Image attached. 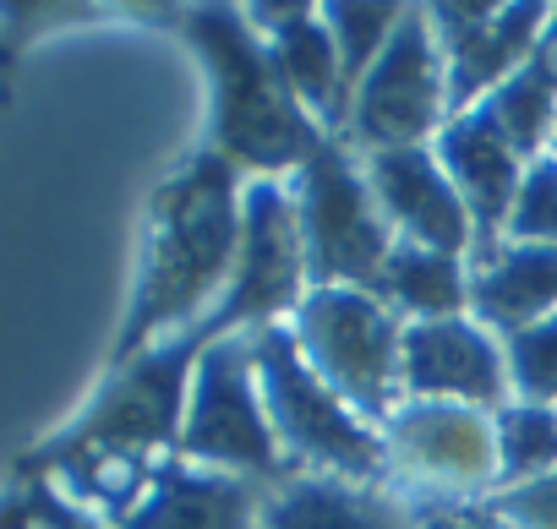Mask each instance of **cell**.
I'll use <instances>...</instances> for the list:
<instances>
[{
	"label": "cell",
	"instance_id": "1",
	"mask_svg": "<svg viewBox=\"0 0 557 529\" xmlns=\"http://www.w3.org/2000/svg\"><path fill=\"white\" fill-rule=\"evenodd\" d=\"M202 333H175L148 344L143 355L104 366L99 393L50 437H39L12 469L55 480L72 502L115 518L148 475L181 453V420H186V388L191 366L202 355Z\"/></svg>",
	"mask_w": 557,
	"mask_h": 529
},
{
	"label": "cell",
	"instance_id": "2",
	"mask_svg": "<svg viewBox=\"0 0 557 529\" xmlns=\"http://www.w3.org/2000/svg\"><path fill=\"white\" fill-rule=\"evenodd\" d=\"M240 202H246V175L230 169L208 148L181 159L153 186L148 218H143L137 279H132L104 366H121L143 355L148 344L208 323L240 251Z\"/></svg>",
	"mask_w": 557,
	"mask_h": 529
},
{
	"label": "cell",
	"instance_id": "3",
	"mask_svg": "<svg viewBox=\"0 0 557 529\" xmlns=\"http://www.w3.org/2000/svg\"><path fill=\"white\" fill-rule=\"evenodd\" d=\"M175 28L208 77V153L230 169L246 180H290L334 142L278 77L268 39L251 34L240 7H191Z\"/></svg>",
	"mask_w": 557,
	"mask_h": 529
},
{
	"label": "cell",
	"instance_id": "4",
	"mask_svg": "<svg viewBox=\"0 0 557 529\" xmlns=\"http://www.w3.org/2000/svg\"><path fill=\"white\" fill-rule=\"evenodd\" d=\"M251 366L262 388L268 426L290 475H329L356 486H383V426L361 420L301 355L290 328L251 333Z\"/></svg>",
	"mask_w": 557,
	"mask_h": 529
},
{
	"label": "cell",
	"instance_id": "5",
	"mask_svg": "<svg viewBox=\"0 0 557 529\" xmlns=\"http://www.w3.org/2000/svg\"><path fill=\"white\" fill-rule=\"evenodd\" d=\"M307 366L372 426L405 404V323L372 290H307L290 317Z\"/></svg>",
	"mask_w": 557,
	"mask_h": 529
},
{
	"label": "cell",
	"instance_id": "6",
	"mask_svg": "<svg viewBox=\"0 0 557 529\" xmlns=\"http://www.w3.org/2000/svg\"><path fill=\"white\" fill-rule=\"evenodd\" d=\"M197 469H219L251 486H278L285 453L268 426L257 366H251V339H208L191 388H186V420H181V453Z\"/></svg>",
	"mask_w": 557,
	"mask_h": 529
},
{
	"label": "cell",
	"instance_id": "7",
	"mask_svg": "<svg viewBox=\"0 0 557 529\" xmlns=\"http://www.w3.org/2000/svg\"><path fill=\"white\" fill-rule=\"evenodd\" d=\"M285 191H290L296 229L307 245L312 290H334V285L372 290L394 251V229L367 186L361 159L345 142H329L307 169L285 180Z\"/></svg>",
	"mask_w": 557,
	"mask_h": 529
},
{
	"label": "cell",
	"instance_id": "8",
	"mask_svg": "<svg viewBox=\"0 0 557 529\" xmlns=\"http://www.w3.org/2000/svg\"><path fill=\"white\" fill-rule=\"evenodd\" d=\"M307 290H312L307 245H301L285 180H246L235 268H230L219 306L208 312V323L197 333L202 339H251L268 328H290Z\"/></svg>",
	"mask_w": 557,
	"mask_h": 529
},
{
	"label": "cell",
	"instance_id": "9",
	"mask_svg": "<svg viewBox=\"0 0 557 529\" xmlns=\"http://www.w3.org/2000/svg\"><path fill=\"white\" fill-rule=\"evenodd\" d=\"M448 115H454V99H448V66H443L437 34L426 23V7H405L388 50L372 61V72L350 93V121L339 142L356 159L432 148Z\"/></svg>",
	"mask_w": 557,
	"mask_h": 529
},
{
	"label": "cell",
	"instance_id": "10",
	"mask_svg": "<svg viewBox=\"0 0 557 529\" xmlns=\"http://www.w3.org/2000/svg\"><path fill=\"white\" fill-rule=\"evenodd\" d=\"M383 486L410 507L486 502L497 491V437L486 410L405 399L383 420Z\"/></svg>",
	"mask_w": 557,
	"mask_h": 529
},
{
	"label": "cell",
	"instance_id": "11",
	"mask_svg": "<svg viewBox=\"0 0 557 529\" xmlns=\"http://www.w3.org/2000/svg\"><path fill=\"white\" fill-rule=\"evenodd\" d=\"M426 23L437 34V50L448 66V99L459 115L530 66L546 7L541 0H513V7H448L443 0V7H426Z\"/></svg>",
	"mask_w": 557,
	"mask_h": 529
},
{
	"label": "cell",
	"instance_id": "12",
	"mask_svg": "<svg viewBox=\"0 0 557 529\" xmlns=\"http://www.w3.org/2000/svg\"><path fill=\"white\" fill-rule=\"evenodd\" d=\"M405 399L497 415L513 399L503 339L481 328L470 312L437 323H405Z\"/></svg>",
	"mask_w": 557,
	"mask_h": 529
},
{
	"label": "cell",
	"instance_id": "13",
	"mask_svg": "<svg viewBox=\"0 0 557 529\" xmlns=\"http://www.w3.org/2000/svg\"><path fill=\"white\" fill-rule=\"evenodd\" d=\"M361 169H367V186H372L394 240L454 251V256L475 251V224H470V213H465V202H459V191L443 175L432 148L372 153V159H361Z\"/></svg>",
	"mask_w": 557,
	"mask_h": 529
},
{
	"label": "cell",
	"instance_id": "14",
	"mask_svg": "<svg viewBox=\"0 0 557 529\" xmlns=\"http://www.w3.org/2000/svg\"><path fill=\"white\" fill-rule=\"evenodd\" d=\"M262 491L251 480L164 458L148 486L110 518L115 529H262Z\"/></svg>",
	"mask_w": 557,
	"mask_h": 529
},
{
	"label": "cell",
	"instance_id": "15",
	"mask_svg": "<svg viewBox=\"0 0 557 529\" xmlns=\"http://www.w3.org/2000/svg\"><path fill=\"white\" fill-rule=\"evenodd\" d=\"M432 153H437L443 175L454 180V191H459V202L475 224V251L503 240V224H508L519 180H524V159L503 142V131L481 110H459L437 131Z\"/></svg>",
	"mask_w": 557,
	"mask_h": 529
},
{
	"label": "cell",
	"instance_id": "16",
	"mask_svg": "<svg viewBox=\"0 0 557 529\" xmlns=\"http://www.w3.org/2000/svg\"><path fill=\"white\" fill-rule=\"evenodd\" d=\"M557 312V251L524 240H492L470 251V317L497 339Z\"/></svg>",
	"mask_w": 557,
	"mask_h": 529
},
{
	"label": "cell",
	"instance_id": "17",
	"mask_svg": "<svg viewBox=\"0 0 557 529\" xmlns=\"http://www.w3.org/2000/svg\"><path fill=\"white\" fill-rule=\"evenodd\" d=\"M262 529H410V502L388 486L285 475L262 491Z\"/></svg>",
	"mask_w": 557,
	"mask_h": 529
},
{
	"label": "cell",
	"instance_id": "18",
	"mask_svg": "<svg viewBox=\"0 0 557 529\" xmlns=\"http://www.w3.org/2000/svg\"><path fill=\"white\" fill-rule=\"evenodd\" d=\"M268 50H273L278 77H285L290 93L301 99V110L339 142L345 137V121H350V83H345L334 34L323 23V7H307L296 23H285V28L268 39Z\"/></svg>",
	"mask_w": 557,
	"mask_h": 529
},
{
	"label": "cell",
	"instance_id": "19",
	"mask_svg": "<svg viewBox=\"0 0 557 529\" xmlns=\"http://www.w3.org/2000/svg\"><path fill=\"white\" fill-rule=\"evenodd\" d=\"M372 295L399 317V323H437V317H465L470 312V256L432 251L394 240Z\"/></svg>",
	"mask_w": 557,
	"mask_h": 529
},
{
	"label": "cell",
	"instance_id": "20",
	"mask_svg": "<svg viewBox=\"0 0 557 529\" xmlns=\"http://www.w3.org/2000/svg\"><path fill=\"white\" fill-rule=\"evenodd\" d=\"M475 110L503 131V142H508L524 164L541 159V153H552V137H557V88H552L546 77H535L530 66L513 72L503 88H492Z\"/></svg>",
	"mask_w": 557,
	"mask_h": 529
},
{
	"label": "cell",
	"instance_id": "21",
	"mask_svg": "<svg viewBox=\"0 0 557 529\" xmlns=\"http://www.w3.org/2000/svg\"><path fill=\"white\" fill-rule=\"evenodd\" d=\"M492 437H497V491L557 475V404L508 399L492 415Z\"/></svg>",
	"mask_w": 557,
	"mask_h": 529
},
{
	"label": "cell",
	"instance_id": "22",
	"mask_svg": "<svg viewBox=\"0 0 557 529\" xmlns=\"http://www.w3.org/2000/svg\"><path fill=\"white\" fill-rule=\"evenodd\" d=\"M399 17H405V7H394V0H329V7H323V23L334 34V50H339L350 93L372 72V61L388 50Z\"/></svg>",
	"mask_w": 557,
	"mask_h": 529
},
{
	"label": "cell",
	"instance_id": "23",
	"mask_svg": "<svg viewBox=\"0 0 557 529\" xmlns=\"http://www.w3.org/2000/svg\"><path fill=\"white\" fill-rule=\"evenodd\" d=\"M508 393L519 404H557V312L503 339Z\"/></svg>",
	"mask_w": 557,
	"mask_h": 529
},
{
	"label": "cell",
	"instance_id": "24",
	"mask_svg": "<svg viewBox=\"0 0 557 529\" xmlns=\"http://www.w3.org/2000/svg\"><path fill=\"white\" fill-rule=\"evenodd\" d=\"M503 240H524V245H552L557 251V159L541 153L524 164L513 213L503 224Z\"/></svg>",
	"mask_w": 557,
	"mask_h": 529
},
{
	"label": "cell",
	"instance_id": "25",
	"mask_svg": "<svg viewBox=\"0 0 557 529\" xmlns=\"http://www.w3.org/2000/svg\"><path fill=\"white\" fill-rule=\"evenodd\" d=\"M486 507L508 524V529H557V475L524 480V486H503L486 496Z\"/></svg>",
	"mask_w": 557,
	"mask_h": 529
},
{
	"label": "cell",
	"instance_id": "26",
	"mask_svg": "<svg viewBox=\"0 0 557 529\" xmlns=\"http://www.w3.org/2000/svg\"><path fill=\"white\" fill-rule=\"evenodd\" d=\"M17 475V469H12ZM28 486H34V507H39V529H115L104 513H94V507H83V502H72L55 480H45V475H23Z\"/></svg>",
	"mask_w": 557,
	"mask_h": 529
},
{
	"label": "cell",
	"instance_id": "27",
	"mask_svg": "<svg viewBox=\"0 0 557 529\" xmlns=\"http://www.w3.org/2000/svg\"><path fill=\"white\" fill-rule=\"evenodd\" d=\"M410 529H508L486 502H432L410 507Z\"/></svg>",
	"mask_w": 557,
	"mask_h": 529
},
{
	"label": "cell",
	"instance_id": "28",
	"mask_svg": "<svg viewBox=\"0 0 557 529\" xmlns=\"http://www.w3.org/2000/svg\"><path fill=\"white\" fill-rule=\"evenodd\" d=\"M0 529H39V507H34V486L23 475H12L0 486Z\"/></svg>",
	"mask_w": 557,
	"mask_h": 529
},
{
	"label": "cell",
	"instance_id": "29",
	"mask_svg": "<svg viewBox=\"0 0 557 529\" xmlns=\"http://www.w3.org/2000/svg\"><path fill=\"white\" fill-rule=\"evenodd\" d=\"M530 72H535V77H546V83L557 88V7H546L541 39H535V50H530Z\"/></svg>",
	"mask_w": 557,
	"mask_h": 529
},
{
	"label": "cell",
	"instance_id": "30",
	"mask_svg": "<svg viewBox=\"0 0 557 529\" xmlns=\"http://www.w3.org/2000/svg\"><path fill=\"white\" fill-rule=\"evenodd\" d=\"M0 66H12V61H7V50H0Z\"/></svg>",
	"mask_w": 557,
	"mask_h": 529
},
{
	"label": "cell",
	"instance_id": "31",
	"mask_svg": "<svg viewBox=\"0 0 557 529\" xmlns=\"http://www.w3.org/2000/svg\"><path fill=\"white\" fill-rule=\"evenodd\" d=\"M552 159H557V137H552Z\"/></svg>",
	"mask_w": 557,
	"mask_h": 529
}]
</instances>
